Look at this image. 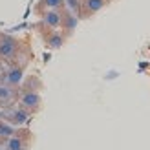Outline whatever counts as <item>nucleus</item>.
<instances>
[{"label": "nucleus", "instance_id": "obj_1", "mask_svg": "<svg viewBox=\"0 0 150 150\" xmlns=\"http://www.w3.org/2000/svg\"><path fill=\"white\" fill-rule=\"evenodd\" d=\"M15 50H17V42L13 39H4L0 42V57H13Z\"/></svg>", "mask_w": 150, "mask_h": 150}, {"label": "nucleus", "instance_id": "obj_2", "mask_svg": "<svg viewBox=\"0 0 150 150\" xmlns=\"http://www.w3.org/2000/svg\"><path fill=\"white\" fill-rule=\"evenodd\" d=\"M61 13H59L57 9H50L46 15H44V22L50 26V28H57L59 24H61Z\"/></svg>", "mask_w": 150, "mask_h": 150}, {"label": "nucleus", "instance_id": "obj_3", "mask_svg": "<svg viewBox=\"0 0 150 150\" xmlns=\"http://www.w3.org/2000/svg\"><path fill=\"white\" fill-rule=\"evenodd\" d=\"M39 101H40V97L37 93H28V95L22 97V104L28 106V108H35L37 104H39Z\"/></svg>", "mask_w": 150, "mask_h": 150}, {"label": "nucleus", "instance_id": "obj_4", "mask_svg": "<svg viewBox=\"0 0 150 150\" xmlns=\"http://www.w3.org/2000/svg\"><path fill=\"white\" fill-rule=\"evenodd\" d=\"M104 6V0H86V9L88 13H95Z\"/></svg>", "mask_w": 150, "mask_h": 150}, {"label": "nucleus", "instance_id": "obj_5", "mask_svg": "<svg viewBox=\"0 0 150 150\" xmlns=\"http://www.w3.org/2000/svg\"><path fill=\"white\" fill-rule=\"evenodd\" d=\"M20 79H22V70H13L7 73V82L9 84H17Z\"/></svg>", "mask_w": 150, "mask_h": 150}, {"label": "nucleus", "instance_id": "obj_6", "mask_svg": "<svg viewBox=\"0 0 150 150\" xmlns=\"http://www.w3.org/2000/svg\"><path fill=\"white\" fill-rule=\"evenodd\" d=\"M44 4L48 7H51V9H57V7H61L64 4V0H44Z\"/></svg>", "mask_w": 150, "mask_h": 150}, {"label": "nucleus", "instance_id": "obj_7", "mask_svg": "<svg viewBox=\"0 0 150 150\" xmlns=\"http://www.w3.org/2000/svg\"><path fill=\"white\" fill-rule=\"evenodd\" d=\"M0 136H13V126L0 125Z\"/></svg>", "mask_w": 150, "mask_h": 150}, {"label": "nucleus", "instance_id": "obj_8", "mask_svg": "<svg viewBox=\"0 0 150 150\" xmlns=\"http://www.w3.org/2000/svg\"><path fill=\"white\" fill-rule=\"evenodd\" d=\"M50 46L51 48H61L62 46V37H51V39H50Z\"/></svg>", "mask_w": 150, "mask_h": 150}, {"label": "nucleus", "instance_id": "obj_9", "mask_svg": "<svg viewBox=\"0 0 150 150\" xmlns=\"http://www.w3.org/2000/svg\"><path fill=\"white\" fill-rule=\"evenodd\" d=\"M22 143H20V139H11L9 141V150H22V146H20Z\"/></svg>", "mask_w": 150, "mask_h": 150}, {"label": "nucleus", "instance_id": "obj_10", "mask_svg": "<svg viewBox=\"0 0 150 150\" xmlns=\"http://www.w3.org/2000/svg\"><path fill=\"white\" fill-rule=\"evenodd\" d=\"M0 97L2 99H7V97H11V90L7 86H0Z\"/></svg>", "mask_w": 150, "mask_h": 150}, {"label": "nucleus", "instance_id": "obj_11", "mask_svg": "<svg viewBox=\"0 0 150 150\" xmlns=\"http://www.w3.org/2000/svg\"><path fill=\"white\" fill-rule=\"evenodd\" d=\"M15 119L18 123H24L26 121V112H15Z\"/></svg>", "mask_w": 150, "mask_h": 150}, {"label": "nucleus", "instance_id": "obj_12", "mask_svg": "<svg viewBox=\"0 0 150 150\" xmlns=\"http://www.w3.org/2000/svg\"><path fill=\"white\" fill-rule=\"evenodd\" d=\"M66 2H68V4H70V7H73V9H77V6H79L77 0H66Z\"/></svg>", "mask_w": 150, "mask_h": 150}]
</instances>
